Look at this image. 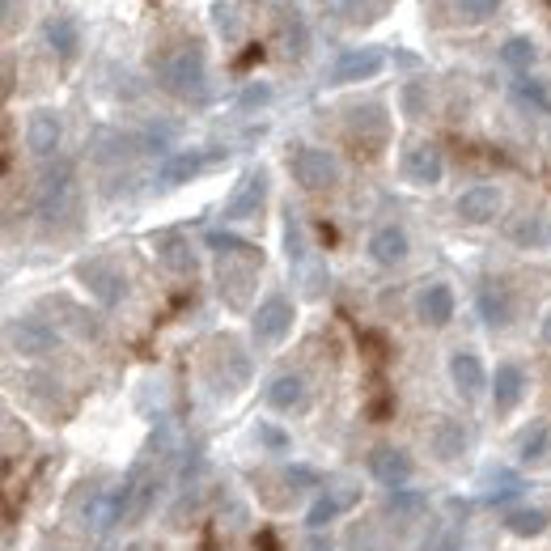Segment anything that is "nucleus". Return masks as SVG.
<instances>
[{
	"instance_id": "39",
	"label": "nucleus",
	"mask_w": 551,
	"mask_h": 551,
	"mask_svg": "<svg viewBox=\"0 0 551 551\" xmlns=\"http://www.w3.org/2000/svg\"><path fill=\"white\" fill-rule=\"evenodd\" d=\"M263 429V441H268V446H284V433H276V424H259Z\"/></svg>"
},
{
	"instance_id": "9",
	"label": "nucleus",
	"mask_w": 551,
	"mask_h": 551,
	"mask_svg": "<svg viewBox=\"0 0 551 551\" xmlns=\"http://www.w3.org/2000/svg\"><path fill=\"white\" fill-rule=\"evenodd\" d=\"M212 382H217V390H225V395H234V390L251 382V357H246L234 340L212 344Z\"/></svg>"
},
{
	"instance_id": "23",
	"label": "nucleus",
	"mask_w": 551,
	"mask_h": 551,
	"mask_svg": "<svg viewBox=\"0 0 551 551\" xmlns=\"http://www.w3.org/2000/svg\"><path fill=\"white\" fill-rule=\"evenodd\" d=\"M450 382L462 399H479L484 395V386H488V373H484V361L475 357V352H454L450 357Z\"/></svg>"
},
{
	"instance_id": "8",
	"label": "nucleus",
	"mask_w": 551,
	"mask_h": 551,
	"mask_svg": "<svg viewBox=\"0 0 551 551\" xmlns=\"http://www.w3.org/2000/svg\"><path fill=\"white\" fill-rule=\"evenodd\" d=\"M153 496H157V479L149 475V467H136V471L128 475V484L115 488V513H119V522H123V526H136V522L149 513Z\"/></svg>"
},
{
	"instance_id": "28",
	"label": "nucleus",
	"mask_w": 551,
	"mask_h": 551,
	"mask_svg": "<svg viewBox=\"0 0 551 551\" xmlns=\"http://www.w3.org/2000/svg\"><path fill=\"white\" fill-rule=\"evenodd\" d=\"M547 526H551V513L539 509V505H526V509L505 513V530H509V535H518V539H535V535H543Z\"/></svg>"
},
{
	"instance_id": "27",
	"label": "nucleus",
	"mask_w": 551,
	"mask_h": 551,
	"mask_svg": "<svg viewBox=\"0 0 551 551\" xmlns=\"http://www.w3.org/2000/svg\"><path fill=\"white\" fill-rule=\"evenodd\" d=\"M306 378L301 373H280V378L268 386V403L276 407V412H301L306 407Z\"/></svg>"
},
{
	"instance_id": "18",
	"label": "nucleus",
	"mask_w": 551,
	"mask_h": 551,
	"mask_svg": "<svg viewBox=\"0 0 551 551\" xmlns=\"http://www.w3.org/2000/svg\"><path fill=\"white\" fill-rule=\"evenodd\" d=\"M412 454L407 450H399V446H373L369 450V475L378 479V484H386V488H399V484H407L412 479Z\"/></svg>"
},
{
	"instance_id": "22",
	"label": "nucleus",
	"mask_w": 551,
	"mask_h": 551,
	"mask_svg": "<svg viewBox=\"0 0 551 551\" xmlns=\"http://www.w3.org/2000/svg\"><path fill=\"white\" fill-rule=\"evenodd\" d=\"M60 140H64V123L56 111H34L30 123H26V149L34 157H51L60 149Z\"/></svg>"
},
{
	"instance_id": "42",
	"label": "nucleus",
	"mask_w": 551,
	"mask_h": 551,
	"mask_svg": "<svg viewBox=\"0 0 551 551\" xmlns=\"http://www.w3.org/2000/svg\"><path fill=\"white\" fill-rule=\"evenodd\" d=\"M543 344H551V314L543 318Z\"/></svg>"
},
{
	"instance_id": "25",
	"label": "nucleus",
	"mask_w": 551,
	"mask_h": 551,
	"mask_svg": "<svg viewBox=\"0 0 551 551\" xmlns=\"http://www.w3.org/2000/svg\"><path fill=\"white\" fill-rule=\"evenodd\" d=\"M522 395H526L522 365H496V373H492V403H496V412H513V407L522 403Z\"/></svg>"
},
{
	"instance_id": "11",
	"label": "nucleus",
	"mask_w": 551,
	"mask_h": 551,
	"mask_svg": "<svg viewBox=\"0 0 551 551\" xmlns=\"http://www.w3.org/2000/svg\"><path fill=\"white\" fill-rule=\"evenodd\" d=\"M403 179L412 187H437L446 179V157H441V149L429 145V140H416V145L403 153Z\"/></svg>"
},
{
	"instance_id": "5",
	"label": "nucleus",
	"mask_w": 551,
	"mask_h": 551,
	"mask_svg": "<svg viewBox=\"0 0 551 551\" xmlns=\"http://www.w3.org/2000/svg\"><path fill=\"white\" fill-rule=\"evenodd\" d=\"M289 166H293V179L301 191H331L335 183H340V162L327 153V149H314V145H301L293 157H289Z\"/></svg>"
},
{
	"instance_id": "10",
	"label": "nucleus",
	"mask_w": 551,
	"mask_h": 551,
	"mask_svg": "<svg viewBox=\"0 0 551 551\" xmlns=\"http://www.w3.org/2000/svg\"><path fill=\"white\" fill-rule=\"evenodd\" d=\"M5 335H9V348L17 357H47V352H56V344H60L56 327H47L43 318H13Z\"/></svg>"
},
{
	"instance_id": "14",
	"label": "nucleus",
	"mask_w": 551,
	"mask_h": 551,
	"mask_svg": "<svg viewBox=\"0 0 551 551\" xmlns=\"http://www.w3.org/2000/svg\"><path fill=\"white\" fill-rule=\"evenodd\" d=\"M501 204H505L501 191H496L492 183H479V187L458 195L454 212H458V221H467V225H492L496 217H501Z\"/></svg>"
},
{
	"instance_id": "6",
	"label": "nucleus",
	"mask_w": 551,
	"mask_h": 551,
	"mask_svg": "<svg viewBox=\"0 0 551 551\" xmlns=\"http://www.w3.org/2000/svg\"><path fill=\"white\" fill-rule=\"evenodd\" d=\"M77 280L85 284V293H90L98 306H106V310L119 306L123 293H128V280H123V272L115 268L111 259H102V255L98 259H81L77 263Z\"/></svg>"
},
{
	"instance_id": "38",
	"label": "nucleus",
	"mask_w": 551,
	"mask_h": 551,
	"mask_svg": "<svg viewBox=\"0 0 551 551\" xmlns=\"http://www.w3.org/2000/svg\"><path fill=\"white\" fill-rule=\"evenodd\" d=\"M246 106H255V102H268V85H251V90H246V98H242Z\"/></svg>"
},
{
	"instance_id": "2",
	"label": "nucleus",
	"mask_w": 551,
	"mask_h": 551,
	"mask_svg": "<svg viewBox=\"0 0 551 551\" xmlns=\"http://www.w3.org/2000/svg\"><path fill=\"white\" fill-rule=\"evenodd\" d=\"M157 81H162V90L174 94V98H204L208 94V60L200 43H174L170 51H162V60H157Z\"/></svg>"
},
{
	"instance_id": "12",
	"label": "nucleus",
	"mask_w": 551,
	"mask_h": 551,
	"mask_svg": "<svg viewBox=\"0 0 551 551\" xmlns=\"http://www.w3.org/2000/svg\"><path fill=\"white\" fill-rule=\"evenodd\" d=\"M382 68H386V56L378 47H348L331 68V85H357V81L378 77Z\"/></svg>"
},
{
	"instance_id": "19",
	"label": "nucleus",
	"mask_w": 551,
	"mask_h": 551,
	"mask_svg": "<svg viewBox=\"0 0 551 551\" xmlns=\"http://www.w3.org/2000/svg\"><path fill=\"white\" fill-rule=\"evenodd\" d=\"M471 446V437H467V424L454 420V416H441L433 420V429H429V450L437 462H458L462 454H467Z\"/></svg>"
},
{
	"instance_id": "41",
	"label": "nucleus",
	"mask_w": 551,
	"mask_h": 551,
	"mask_svg": "<svg viewBox=\"0 0 551 551\" xmlns=\"http://www.w3.org/2000/svg\"><path fill=\"white\" fill-rule=\"evenodd\" d=\"M306 551H331V543L318 535V530H310V539H306Z\"/></svg>"
},
{
	"instance_id": "13",
	"label": "nucleus",
	"mask_w": 551,
	"mask_h": 551,
	"mask_svg": "<svg viewBox=\"0 0 551 551\" xmlns=\"http://www.w3.org/2000/svg\"><path fill=\"white\" fill-rule=\"evenodd\" d=\"M263 195H268V174L263 170H246L234 195L225 200V221H251L259 217V208H263Z\"/></svg>"
},
{
	"instance_id": "1",
	"label": "nucleus",
	"mask_w": 551,
	"mask_h": 551,
	"mask_svg": "<svg viewBox=\"0 0 551 551\" xmlns=\"http://www.w3.org/2000/svg\"><path fill=\"white\" fill-rule=\"evenodd\" d=\"M208 246L217 251V284H221V297L229 301L234 310H242L251 301L259 272H263V251L251 242H242L234 234H208Z\"/></svg>"
},
{
	"instance_id": "3",
	"label": "nucleus",
	"mask_w": 551,
	"mask_h": 551,
	"mask_svg": "<svg viewBox=\"0 0 551 551\" xmlns=\"http://www.w3.org/2000/svg\"><path fill=\"white\" fill-rule=\"evenodd\" d=\"M284 251H289V272L301 284V293H306V297H323V289H327V263L318 259V251L306 238V225H301V217H297L293 208H289V217H284Z\"/></svg>"
},
{
	"instance_id": "17",
	"label": "nucleus",
	"mask_w": 551,
	"mask_h": 551,
	"mask_svg": "<svg viewBox=\"0 0 551 551\" xmlns=\"http://www.w3.org/2000/svg\"><path fill=\"white\" fill-rule=\"evenodd\" d=\"M153 255L162 259V268L174 276L195 272V251H191V238L183 229H162V234H153Z\"/></svg>"
},
{
	"instance_id": "24",
	"label": "nucleus",
	"mask_w": 551,
	"mask_h": 551,
	"mask_svg": "<svg viewBox=\"0 0 551 551\" xmlns=\"http://www.w3.org/2000/svg\"><path fill=\"white\" fill-rule=\"evenodd\" d=\"M204 166H208V153H200V149L170 153V157H162V166H157V183H162V187H183V183H191Z\"/></svg>"
},
{
	"instance_id": "40",
	"label": "nucleus",
	"mask_w": 551,
	"mask_h": 551,
	"mask_svg": "<svg viewBox=\"0 0 551 551\" xmlns=\"http://www.w3.org/2000/svg\"><path fill=\"white\" fill-rule=\"evenodd\" d=\"M17 26V0H5V34H13Z\"/></svg>"
},
{
	"instance_id": "7",
	"label": "nucleus",
	"mask_w": 551,
	"mask_h": 551,
	"mask_svg": "<svg viewBox=\"0 0 551 551\" xmlns=\"http://www.w3.org/2000/svg\"><path fill=\"white\" fill-rule=\"evenodd\" d=\"M293 318H297L293 301L284 297V293H272V297L255 310V318H251V335H255V344H259V348H276V344H284V335L293 331Z\"/></svg>"
},
{
	"instance_id": "26",
	"label": "nucleus",
	"mask_w": 551,
	"mask_h": 551,
	"mask_svg": "<svg viewBox=\"0 0 551 551\" xmlns=\"http://www.w3.org/2000/svg\"><path fill=\"white\" fill-rule=\"evenodd\" d=\"M43 39L68 64V60L77 56V47H81V30H77V22L68 13H56V17H47V22H43Z\"/></svg>"
},
{
	"instance_id": "30",
	"label": "nucleus",
	"mask_w": 551,
	"mask_h": 551,
	"mask_svg": "<svg viewBox=\"0 0 551 551\" xmlns=\"http://www.w3.org/2000/svg\"><path fill=\"white\" fill-rule=\"evenodd\" d=\"M454 13H458V22H467V26H484L501 13V0H454Z\"/></svg>"
},
{
	"instance_id": "29",
	"label": "nucleus",
	"mask_w": 551,
	"mask_h": 551,
	"mask_svg": "<svg viewBox=\"0 0 551 551\" xmlns=\"http://www.w3.org/2000/svg\"><path fill=\"white\" fill-rule=\"evenodd\" d=\"M547 450H551V429H547L543 420H535V424L526 429L522 446H518V462H543Z\"/></svg>"
},
{
	"instance_id": "43",
	"label": "nucleus",
	"mask_w": 551,
	"mask_h": 551,
	"mask_svg": "<svg viewBox=\"0 0 551 551\" xmlns=\"http://www.w3.org/2000/svg\"><path fill=\"white\" fill-rule=\"evenodd\" d=\"M128 551H145V547H128Z\"/></svg>"
},
{
	"instance_id": "4",
	"label": "nucleus",
	"mask_w": 551,
	"mask_h": 551,
	"mask_svg": "<svg viewBox=\"0 0 551 551\" xmlns=\"http://www.w3.org/2000/svg\"><path fill=\"white\" fill-rule=\"evenodd\" d=\"M34 208L47 225H60L77 212V179H73V166L68 162H56L43 170L39 179V191H34Z\"/></svg>"
},
{
	"instance_id": "37",
	"label": "nucleus",
	"mask_w": 551,
	"mask_h": 551,
	"mask_svg": "<svg viewBox=\"0 0 551 551\" xmlns=\"http://www.w3.org/2000/svg\"><path fill=\"white\" fill-rule=\"evenodd\" d=\"M327 5V13H335V17H357L361 9H365V0H323Z\"/></svg>"
},
{
	"instance_id": "36",
	"label": "nucleus",
	"mask_w": 551,
	"mask_h": 551,
	"mask_svg": "<svg viewBox=\"0 0 551 551\" xmlns=\"http://www.w3.org/2000/svg\"><path fill=\"white\" fill-rule=\"evenodd\" d=\"M335 513H340V501H335V496H323V501H314V509H310V530H318V526H327Z\"/></svg>"
},
{
	"instance_id": "20",
	"label": "nucleus",
	"mask_w": 551,
	"mask_h": 551,
	"mask_svg": "<svg viewBox=\"0 0 551 551\" xmlns=\"http://www.w3.org/2000/svg\"><path fill=\"white\" fill-rule=\"evenodd\" d=\"M416 318L424 327H450L454 318V289L450 284H424L420 297H416Z\"/></svg>"
},
{
	"instance_id": "33",
	"label": "nucleus",
	"mask_w": 551,
	"mask_h": 551,
	"mask_svg": "<svg viewBox=\"0 0 551 551\" xmlns=\"http://www.w3.org/2000/svg\"><path fill=\"white\" fill-rule=\"evenodd\" d=\"M170 140H174V123H153V128L140 136V149H149V153H166L170 149ZM170 157V153H166Z\"/></svg>"
},
{
	"instance_id": "16",
	"label": "nucleus",
	"mask_w": 551,
	"mask_h": 551,
	"mask_svg": "<svg viewBox=\"0 0 551 551\" xmlns=\"http://www.w3.org/2000/svg\"><path fill=\"white\" fill-rule=\"evenodd\" d=\"M475 310H479V318H484L492 331L509 327V323H513V293H509V284H501V280H479Z\"/></svg>"
},
{
	"instance_id": "35",
	"label": "nucleus",
	"mask_w": 551,
	"mask_h": 551,
	"mask_svg": "<svg viewBox=\"0 0 551 551\" xmlns=\"http://www.w3.org/2000/svg\"><path fill=\"white\" fill-rule=\"evenodd\" d=\"M386 513H399V518H412V513H424V496L416 492H399L386 501Z\"/></svg>"
},
{
	"instance_id": "31",
	"label": "nucleus",
	"mask_w": 551,
	"mask_h": 551,
	"mask_svg": "<svg viewBox=\"0 0 551 551\" xmlns=\"http://www.w3.org/2000/svg\"><path fill=\"white\" fill-rule=\"evenodd\" d=\"M501 60H505L509 68H518V73H526V68L539 60V51H535V43L522 39V34H518V39H509V43L501 47Z\"/></svg>"
},
{
	"instance_id": "32",
	"label": "nucleus",
	"mask_w": 551,
	"mask_h": 551,
	"mask_svg": "<svg viewBox=\"0 0 551 551\" xmlns=\"http://www.w3.org/2000/svg\"><path fill=\"white\" fill-rule=\"evenodd\" d=\"M509 238L518 242V246H539L543 242V225H539V217H518L509 225Z\"/></svg>"
},
{
	"instance_id": "21",
	"label": "nucleus",
	"mask_w": 551,
	"mask_h": 551,
	"mask_svg": "<svg viewBox=\"0 0 551 551\" xmlns=\"http://www.w3.org/2000/svg\"><path fill=\"white\" fill-rule=\"evenodd\" d=\"M407 251H412V238H407L403 225H382V229H373V238H369V259L378 263V268H395V263L407 259Z\"/></svg>"
},
{
	"instance_id": "34",
	"label": "nucleus",
	"mask_w": 551,
	"mask_h": 551,
	"mask_svg": "<svg viewBox=\"0 0 551 551\" xmlns=\"http://www.w3.org/2000/svg\"><path fill=\"white\" fill-rule=\"evenodd\" d=\"M212 22H217V34H221V39H229V43H238V39H242V26H238L234 9L217 5V9H212Z\"/></svg>"
},
{
	"instance_id": "15",
	"label": "nucleus",
	"mask_w": 551,
	"mask_h": 551,
	"mask_svg": "<svg viewBox=\"0 0 551 551\" xmlns=\"http://www.w3.org/2000/svg\"><path fill=\"white\" fill-rule=\"evenodd\" d=\"M386 111L378 102H369V106H352L348 111V136L357 140V145L365 149V153H378L382 145H386Z\"/></svg>"
}]
</instances>
